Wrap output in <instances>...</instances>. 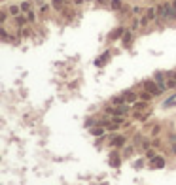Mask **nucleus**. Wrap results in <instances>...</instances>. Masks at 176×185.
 Instances as JSON below:
<instances>
[{
    "label": "nucleus",
    "mask_w": 176,
    "mask_h": 185,
    "mask_svg": "<svg viewBox=\"0 0 176 185\" xmlns=\"http://www.w3.org/2000/svg\"><path fill=\"white\" fill-rule=\"evenodd\" d=\"M125 142H127L125 136H116V138L110 142V146H112V147H123V146H125Z\"/></svg>",
    "instance_id": "423d86ee"
},
{
    "label": "nucleus",
    "mask_w": 176,
    "mask_h": 185,
    "mask_svg": "<svg viewBox=\"0 0 176 185\" xmlns=\"http://www.w3.org/2000/svg\"><path fill=\"white\" fill-rule=\"evenodd\" d=\"M146 17L148 19H155V17H157V9H155V8H148L146 9Z\"/></svg>",
    "instance_id": "ddd939ff"
},
{
    "label": "nucleus",
    "mask_w": 176,
    "mask_h": 185,
    "mask_svg": "<svg viewBox=\"0 0 176 185\" xmlns=\"http://www.w3.org/2000/svg\"><path fill=\"white\" fill-rule=\"evenodd\" d=\"M165 164H167V161H165V157L161 155H155L152 161H150V168H153V170H159V168H163Z\"/></svg>",
    "instance_id": "20e7f679"
},
{
    "label": "nucleus",
    "mask_w": 176,
    "mask_h": 185,
    "mask_svg": "<svg viewBox=\"0 0 176 185\" xmlns=\"http://www.w3.org/2000/svg\"><path fill=\"white\" fill-rule=\"evenodd\" d=\"M138 96H140V98H142V100H146V102L153 98V95H152V92H148V91H144V92H140V95H138Z\"/></svg>",
    "instance_id": "dca6fc26"
},
{
    "label": "nucleus",
    "mask_w": 176,
    "mask_h": 185,
    "mask_svg": "<svg viewBox=\"0 0 176 185\" xmlns=\"http://www.w3.org/2000/svg\"><path fill=\"white\" fill-rule=\"evenodd\" d=\"M110 164H112V166H120V164H121V157L117 155V153H112V155H110Z\"/></svg>",
    "instance_id": "1a4fd4ad"
},
{
    "label": "nucleus",
    "mask_w": 176,
    "mask_h": 185,
    "mask_svg": "<svg viewBox=\"0 0 176 185\" xmlns=\"http://www.w3.org/2000/svg\"><path fill=\"white\" fill-rule=\"evenodd\" d=\"M121 6H123L121 0H112V9H120Z\"/></svg>",
    "instance_id": "412c9836"
},
{
    "label": "nucleus",
    "mask_w": 176,
    "mask_h": 185,
    "mask_svg": "<svg viewBox=\"0 0 176 185\" xmlns=\"http://www.w3.org/2000/svg\"><path fill=\"white\" fill-rule=\"evenodd\" d=\"M104 130H106L104 127H97V128H93V130H91V134L93 136H102V134H104Z\"/></svg>",
    "instance_id": "4468645a"
},
{
    "label": "nucleus",
    "mask_w": 176,
    "mask_h": 185,
    "mask_svg": "<svg viewBox=\"0 0 176 185\" xmlns=\"http://www.w3.org/2000/svg\"><path fill=\"white\" fill-rule=\"evenodd\" d=\"M123 104H125V96H123V92L120 96H114L112 98V106H123Z\"/></svg>",
    "instance_id": "6e6552de"
},
{
    "label": "nucleus",
    "mask_w": 176,
    "mask_h": 185,
    "mask_svg": "<svg viewBox=\"0 0 176 185\" xmlns=\"http://www.w3.org/2000/svg\"><path fill=\"white\" fill-rule=\"evenodd\" d=\"M172 78H174V79H176V70H174V72H172Z\"/></svg>",
    "instance_id": "2f4dec72"
},
{
    "label": "nucleus",
    "mask_w": 176,
    "mask_h": 185,
    "mask_svg": "<svg viewBox=\"0 0 176 185\" xmlns=\"http://www.w3.org/2000/svg\"><path fill=\"white\" fill-rule=\"evenodd\" d=\"M0 34H2V38H4V40H8V30H6V28L0 30Z\"/></svg>",
    "instance_id": "bb28decb"
},
{
    "label": "nucleus",
    "mask_w": 176,
    "mask_h": 185,
    "mask_svg": "<svg viewBox=\"0 0 176 185\" xmlns=\"http://www.w3.org/2000/svg\"><path fill=\"white\" fill-rule=\"evenodd\" d=\"M123 96H125V102H136V98H138V95L134 91H125Z\"/></svg>",
    "instance_id": "0eeeda50"
},
{
    "label": "nucleus",
    "mask_w": 176,
    "mask_h": 185,
    "mask_svg": "<svg viewBox=\"0 0 176 185\" xmlns=\"http://www.w3.org/2000/svg\"><path fill=\"white\" fill-rule=\"evenodd\" d=\"M6 19H8V13H6V12H2V13H0V23L4 25V23H6Z\"/></svg>",
    "instance_id": "5701e85b"
},
{
    "label": "nucleus",
    "mask_w": 176,
    "mask_h": 185,
    "mask_svg": "<svg viewBox=\"0 0 176 185\" xmlns=\"http://www.w3.org/2000/svg\"><path fill=\"white\" fill-rule=\"evenodd\" d=\"M153 79L157 81V85L161 87V91H167V76H165V72H157V74L153 76Z\"/></svg>",
    "instance_id": "39448f33"
},
{
    "label": "nucleus",
    "mask_w": 176,
    "mask_h": 185,
    "mask_svg": "<svg viewBox=\"0 0 176 185\" xmlns=\"http://www.w3.org/2000/svg\"><path fill=\"white\" fill-rule=\"evenodd\" d=\"M81 2H84V0H74V4H81Z\"/></svg>",
    "instance_id": "c756f323"
},
{
    "label": "nucleus",
    "mask_w": 176,
    "mask_h": 185,
    "mask_svg": "<svg viewBox=\"0 0 176 185\" xmlns=\"http://www.w3.org/2000/svg\"><path fill=\"white\" fill-rule=\"evenodd\" d=\"M127 110H129V108L125 104H123V106H110V108H106V114L116 115V117H123V115H127Z\"/></svg>",
    "instance_id": "7ed1b4c3"
},
{
    "label": "nucleus",
    "mask_w": 176,
    "mask_h": 185,
    "mask_svg": "<svg viewBox=\"0 0 176 185\" xmlns=\"http://www.w3.org/2000/svg\"><path fill=\"white\" fill-rule=\"evenodd\" d=\"M123 34H125V28H121V27H120V28H116V30H114V32L110 34V40H117V38H121Z\"/></svg>",
    "instance_id": "9d476101"
},
{
    "label": "nucleus",
    "mask_w": 176,
    "mask_h": 185,
    "mask_svg": "<svg viewBox=\"0 0 176 185\" xmlns=\"http://www.w3.org/2000/svg\"><path fill=\"white\" fill-rule=\"evenodd\" d=\"M48 12H49V6H48V4H44V6L40 8V13H44V15H45Z\"/></svg>",
    "instance_id": "393cba45"
},
{
    "label": "nucleus",
    "mask_w": 176,
    "mask_h": 185,
    "mask_svg": "<svg viewBox=\"0 0 176 185\" xmlns=\"http://www.w3.org/2000/svg\"><path fill=\"white\" fill-rule=\"evenodd\" d=\"M146 108V102H134V111H140Z\"/></svg>",
    "instance_id": "6ab92c4d"
},
{
    "label": "nucleus",
    "mask_w": 176,
    "mask_h": 185,
    "mask_svg": "<svg viewBox=\"0 0 176 185\" xmlns=\"http://www.w3.org/2000/svg\"><path fill=\"white\" fill-rule=\"evenodd\" d=\"M155 157V151L152 149V151H146V159H148V161H152V159Z\"/></svg>",
    "instance_id": "b1692460"
},
{
    "label": "nucleus",
    "mask_w": 176,
    "mask_h": 185,
    "mask_svg": "<svg viewBox=\"0 0 176 185\" xmlns=\"http://www.w3.org/2000/svg\"><path fill=\"white\" fill-rule=\"evenodd\" d=\"M131 42H133V34H131V32H127V34H125V38H123V45H125V47H129V45H131Z\"/></svg>",
    "instance_id": "2eb2a0df"
},
{
    "label": "nucleus",
    "mask_w": 176,
    "mask_h": 185,
    "mask_svg": "<svg viewBox=\"0 0 176 185\" xmlns=\"http://www.w3.org/2000/svg\"><path fill=\"white\" fill-rule=\"evenodd\" d=\"M27 19H29V21H30V23H32V21H34V19H36V15H34V12H29V13H27Z\"/></svg>",
    "instance_id": "a878e982"
},
{
    "label": "nucleus",
    "mask_w": 176,
    "mask_h": 185,
    "mask_svg": "<svg viewBox=\"0 0 176 185\" xmlns=\"http://www.w3.org/2000/svg\"><path fill=\"white\" fill-rule=\"evenodd\" d=\"M99 2H106V0H99Z\"/></svg>",
    "instance_id": "473e14b6"
},
{
    "label": "nucleus",
    "mask_w": 176,
    "mask_h": 185,
    "mask_svg": "<svg viewBox=\"0 0 176 185\" xmlns=\"http://www.w3.org/2000/svg\"><path fill=\"white\" fill-rule=\"evenodd\" d=\"M172 151H174V155H176V143H174V146H172Z\"/></svg>",
    "instance_id": "7c9ffc66"
},
{
    "label": "nucleus",
    "mask_w": 176,
    "mask_h": 185,
    "mask_svg": "<svg viewBox=\"0 0 176 185\" xmlns=\"http://www.w3.org/2000/svg\"><path fill=\"white\" fill-rule=\"evenodd\" d=\"M108 57H110V53L106 51V53H102V55H100V59H97V63H95V64H97V66H102V64H104L106 60H108Z\"/></svg>",
    "instance_id": "f8f14e48"
},
{
    "label": "nucleus",
    "mask_w": 176,
    "mask_h": 185,
    "mask_svg": "<svg viewBox=\"0 0 176 185\" xmlns=\"http://www.w3.org/2000/svg\"><path fill=\"white\" fill-rule=\"evenodd\" d=\"M53 8H55V9H59V12H61V9L65 8V0H53Z\"/></svg>",
    "instance_id": "f3484780"
},
{
    "label": "nucleus",
    "mask_w": 176,
    "mask_h": 185,
    "mask_svg": "<svg viewBox=\"0 0 176 185\" xmlns=\"http://www.w3.org/2000/svg\"><path fill=\"white\" fill-rule=\"evenodd\" d=\"M167 89H176V79L174 78H169L167 79Z\"/></svg>",
    "instance_id": "a211bd4d"
},
{
    "label": "nucleus",
    "mask_w": 176,
    "mask_h": 185,
    "mask_svg": "<svg viewBox=\"0 0 176 185\" xmlns=\"http://www.w3.org/2000/svg\"><path fill=\"white\" fill-rule=\"evenodd\" d=\"M157 15L161 19H176V8L172 4H161V6L157 8Z\"/></svg>",
    "instance_id": "f257e3e1"
},
{
    "label": "nucleus",
    "mask_w": 176,
    "mask_h": 185,
    "mask_svg": "<svg viewBox=\"0 0 176 185\" xmlns=\"http://www.w3.org/2000/svg\"><path fill=\"white\" fill-rule=\"evenodd\" d=\"M10 13L13 15V17H19V13H21V6H17V4H13V6H10V9H8Z\"/></svg>",
    "instance_id": "9b49d317"
},
{
    "label": "nucleus",
    "mask_w": 176,
    "mask_h": 185,
    "mask_svg": "<svg viewBox=\"0 0 176 185\" xmlns=\"http://www.w3.org/2000/svg\"><path fill=\"white\" fill-rule=\"evenodd\" d=\"M174 104H176V98L172 96V98H169L167 102H165V108H169V106H174Z\"/></svg>",
    "instance_id": "4be33fe9"
},
{
    "label": "nucleus",
    "mask_w": 176,
    "mask_h": 185,
    "mask_svg": "<svg viewBox=\"0 0 176 185\" xmlns=\"http://www.w3.org/2000/svg\"><path fill=\"white\" fill-rule=\"evenodd\" d=\"M21 12H27V13L32 12V9H30V2H23L21 4Z\"/></svg>",
    "instance_id": "aec40b11"
},
{
    "label": "nucleus",
    "mask_w": 176,
    "mask_h": 185,
    "mask_svg": "<svg viewBox=\"0 0 176 185\" xmlns=\"http://www.w3.org/2000/svg\"><path fill=\"white\" fill-rule=\"evenodd\" d=\"M144 91H148V92H152V95L153 96H159V95H161V87H159L157 85V81H155V79H146V81H144Z\"/></svg>",
    "instance_id": "f03ea898"
},
{
    "label": "nucleus",
    "mask_w": 176,
    "mask_h": 185,
    "mask_svg": "<svg viewBox=\"0 0 176 185\" xmlns=\"http://www.w3.org/2000/svg\"><path fill=\"white\" fill-rule=\"evenodd\" d=\"M159 130H161V128H159V127H153V130H152V134H153V136H157V134H159Z\"/></svg>",
    "instance_id": "cd10ccee"
},
{
    "label": "nucleus",
    "mask_w": 176,
    "mask_h": 185,
    "mask_svg": "<svg viewBox=\"0 0 176 185\" xmlns=\"http://www.w3.org/2000/svg\"><path fill=\"white\" fill-rule=\"evenodd\" d=\"M133 12H134V13H142V8H140V6H134Z\"/></svg>",
    "instance_id": "c85d7f7f"
}]
</instances>
